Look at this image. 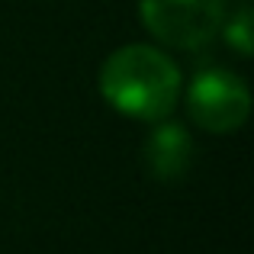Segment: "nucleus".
<instances>
[{
    "label": "nucleus",
    "instance_id": "7ed1b4c3",
    "mask_svg": "<svg viewBox=\"0 0 254 254\" xmlns=\"http://www.w3.org/2000/svg\"><path fill=\"white\" fill-rule=\"evenodd\" d=\"M187 113L199 129L212 135H229L248 123L251 90L238 74L225 68H203L187 90Z\"/></svg>",
    "mask_w": 254,
    "mask_h": 254
},
{
    "label": "nucleus",
    "instance_id": "f257e3e1",
    "mask_svg": "<svg viewBox=\"0 0 254 254\" xmlns=\"http://www.w3.org/2000/svg\"><path fill=\"white\" fill-rule=\"evenodd\" d=\"M100 93L119 116L138 123L168 119L180 100V68L168 52L145 42L116 49L100 68Z\"/></svg>",
    "mask_w": 254,
    "mask_h": 254
},
{
    "label": "nucleus",
    "instance_id": "39448f33",
    "mask_svg": "<svg viewBox=\"0 0 254 254\" xmlns=\"http://www.w3.org/2000/svg\"><path fill=\"white\" fill-rule=\"evenodd\" d=\"M219 32H225V42L235 45V52L251 55V49H254V32H251V10H248V6H245V10H238L229 23H222V29H219Z\"/></svg>",
    "mask_w": 254,
    "mask_h": 254
},
{
    "label": "nucleus",
    "instance_id": "20e7f679",
    "mask_svg": "<svg viewBox=\"0 0 254 254\" xmlns=\"http://www.w3.org/2000/svg\"><path fill=\"white\" fill-rule=\"evenodd\" d=\"M193 161V138L180 123L158 119L145 138V164L158 180H180Z\"/></svg>",
    "mask_w": 254,
    "mask_h": 254
},
{
    "label": "nucleus",
    "instance_id": "f03ea898",
    "mask_svg": "<svg viewBox=\"0 0 254 254\" xmlns=\"http://www.w3.org/2000/svg\"><path fill=\"white\" fill-rule=\"evenodd\" d=\"M138 16L161 45L196 52L219 36L225 0H138Z\"/></svg>",
    "mask_w": 254,
    "mask_h": 254
}]
</instances>
